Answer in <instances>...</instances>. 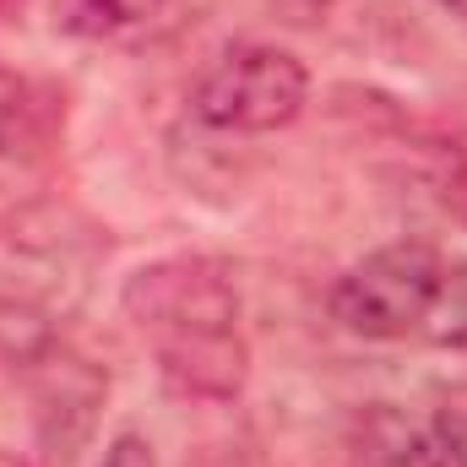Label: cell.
Instances as JSON below:
<instances>
[{"instance_id":"ba28073f","label":"cell","mask_w":467,"mask_h":467,"mask_svg":"<svg viewBox=\"0 0 467 467\" xmlns=\"http://www.w3.org/2000/svg\"><path fill=\"white\" fill-rule=\"evenodd\" d=\"M424 332H430L441 348H467V261H451V266H446Z\"/></svg>"},{"instance_id":"7a4b0ae2","label":"cell","mask_w":467,"mask_h":467,"mask_svg":"<svg viewBox=\"0 0 467 467\" xmlns=\"http://www.w3.org/2000/svg\"><path fill=\"white\" fill-rule=\"evenodd\" d=\"M446 277V255L430 239H397L353 261L332 288V321L364 343H397L424 332L435 294Z\"/></svg>"},{"instance_id":"8fae6325","label":"cell","mask_w":467,"mask_h":467,"mask_svg":"<svg viewBox=\"0 0 467 467\" xmlns=\"http://www.w3.org/2000/svg\"><path fill=\"white\" fill-rule=\"evenodd\" d=\"M99 467H158V457H152V441H147V435L125 430V435L109 441V451H104V462Z\"/></svg>"},{"instance_id":"8992f818","label":"cell","mask_w":467,"mask_h":467,"mask_svg":"<svg viewBox=\"0 0 467 467\" xmlns=\"http://www.w3.org/2000/svg\"><path fill=\"white\" fill-rule=\"evenodd\" d=\"M348 467H451V457L441 451L430 424H413V419H402L397 408L380 402L353 424Z\"/></svg>"},{"instance_id":"5b68a950","label":"cell","mask_w":467,"mask_h":467,"mask_svg":"<svg viewBox=\"0 0 467 467\" xmlns=\"http://www.w3.org/2000/svg\"><path fill=\"white\" fill-rule=\"evenodd\" d=\"M66 130V93L0 66V158H44Z\"/></svg>"},{"instance_id":"52a82bcc","label":"cell","mask_w":467,"mask_h":467,"mask_svg":"<svg viewBox=\"0 0 467 467\" xmlns=\"http://www.w3.org/2000/svg\"><path fill=\"white\" fill-rule=\"evenodd\" d=\"M185 0H66L60 27L82 38H158L180 22Z\"/></svg>"},{"instance_id":"3957f363","label":"cell","mask_w":467,"mask_h":467,"mask_svg":"<svg viewBox=\"0 0 467 467\" xmlns=\"http://www.w3.org/2000/svg\"><path fill=\"white\" fill-rule=\"evenodd\" d=\"M305 104H310V71L299 55L277 44H234L196 82V99H191L202 125L239 130V136L283 130L305 115Z\"/></svg>"},{"instance_id":"6da1fadb","label":"cell","mask_w":467,"mask_h":467,"mask_svg":"<svg viewBox=\"0 0 467 467\" xmlns=\"http://www.w3.org/2000/svg\"><path fill=\"white\" fill-rule=\"evenodd\" d=\"M125 321L152 343L158 375L185 402H234L250 380L239 288L213 255H163L125 277Z\"/></svg>"},{"instance_id":"9c48e42d","label":"cell","mask_w":467,"mask_h":467,"mask_svg":"<svg viewBox=\"0 0 467 467\" xmlns=\"http://www.w3.org/2000/svg\"><path fill=\"white\" fill-rule=\"evenodd\" d=\"M430 435L441 441V451L451 457V467H467V386L441 391L435 419H430Z\"/></svg>"},{"instance_id":"4fadbf2b","label":"cell","mask_w":467,"mask_h":467,"mask_svg":"<svg viewBox=\"0 0 467 467\" xmlns=\"http://www.w3.org/2000/svg\"><path fill=\"white\" fill-rule=\"evenodd\" d=\"M27 11V0H0V22H16Z\"/></svg>"},{"instance_id":"30bf717a","label":"cell","mask_w":467,"mask_h":467,"mask_svg":"<svg viewBox=\"0 0 467 467\" xmlns=\"http://www.w3.org/2000/svg\"><path fill=\"white\" fill-rule=\"evenodd\" d=\"M435 196H441V207H446L457 223H467V158L462 152H451V158L435 169Z\"/></svg>"},{"instance_id":"9a60e30c","label":"cell","mask_w":467,"mask_h":467,"mask_svg":"<svg viewBox=\"0 0 467 467\" xmlns=\"http://www.w3.org/2000/svg\"><path fill=\"white\" fill-rule=\"evenodd\" d=\"M441 5H451V11H457V16H467V0H441Z\"/></svg>"},{"instance_id":"7c38bea8","label":"cell","mask_w":467,"mask_h":467,"mask_svg":"<svg viewBox=\"0 0 467 467\" xmlns=\"http://www.w3.org/2000/svg\"><path fill=\"white\" fill-rule=\"evenodd\" d=\"M277 22H288V27H321L327 22V11H332V0H261Z\"/></svg>"},{"instance_id":"5bb4252c","label":"cell","mask_w":467,"mask_h":467,"mask_svg":"<svg viewBox=\"0 0 467 467\" xmlns=\"http://www.w3.org/2000/svg\"><path fill=\"white\" fill-rule=\"evenodd\" d=\"M0 467H27V462H22L16 451H0Z\"/></svg>"},{"instance_id":"277c9868","label":"cell","mask_w":467,"mask_h":467,"mask_svg":"<svg viewBox=\"0 0 467 467\" xmlns=\"http://www.w3.org/2000/svg\"><path fill=\"white\" fill-rule=\"evenodd\" d=\"M22 369H27V386H33V430H38L44 462L71 467L77 451L88 446L93 424H99V408L109 397V375L99 364H88L82 353H71L66 343L44 348Z\"/></svg>"}]
</instances>
